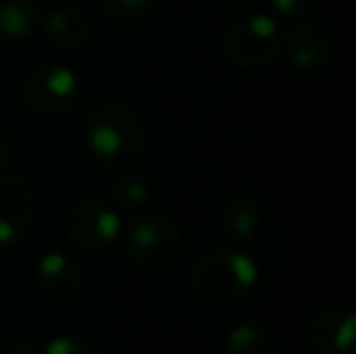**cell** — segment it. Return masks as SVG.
I'll use <instances>...</instances> for the list:
<instances>
[{
    "mask_svg": "<svg viewBox=\"0 0 356 354\" xmlns=\"http://www.w3.org/2000/svg\"><path fill=\"white\" fill-rule=\"evenodd\" d=\"M109 197H112V207L117 211H138L148 204L150 199V187L138 172H119L112 179V187H109Z\"/></svg>",
    "mask_w": 356,
    "mask_h": 354,
    "instance_id": "obj_15",
    "label": "cell"
},
{
    "mask_svg": "<svg viewBox=\"0 0 356 354\" xmlns=\"http://www.w3.org/2000/svg\"><path fill=\"white\" fill-rule=\"evenodd\" d=\"M85 146L97 163L124 168L143 153L145 131L138 114L127 104L107 102L90 114L85 124Z\"/></svg>",
    "mask_w": 356,
    "mask_h": 354,
    "instance_id": "obj_2",
    "label": "cell"
},
{
    "mask_svg": "<svg viewBox=\"0 0 356 354\" xmlns=\"http://www.w3.org/2000/svg\"><path fill=\"white\" fill-rule=\"evenodd\" d=\"M286 32L277 17L254 13L223 34V58L238 71H259L272 66L284 51Z\"/></svg>",
    "mask_w": 356,
    "mask_h": 354,
    "instance_id": "obj_3",
    "label": "cell"
},
{
    "mask_svg": "<svg viewBox=\"0 0 356 354\" xmlns=\"http://www.w3.org/2000/svg\"><path fill=\"white\" fill-rule=\"evenodd\" d=\"M44 39L54 49L61 51H75L80 49L90 37V19L83 10L78 8H56L47 13L42 19Z\"/></svg>",
    "mask_w": 356,
    "mask_h": 354,
    "instance_id": "obj_12",
    "label": "cell"
},
{
    "mask_svg": "<svg viewBox=\"0 0 356 354\" xmlns=\"http://www.w3.org/2000/svg\"><path fill=\"white\" fill-rule=\"evenodd\" d=\"M37 197L22 175H0V248H13L29 233Z\"/></svg>",
    "mask_w": 356,
    "mask_h": 354,
    "instance_id": "obj_7",
    "label": "cell"
},
{
    "mask_svg": "<svg viewBox=\"0 0 356 354\" xmlns=\"http://www.w3.org/2000/svg\"><path fill=\"white\" fill-rule=\"evenodd\" d=\"M37 284L51 296H68L83 284V269L73 255L63 250H47L34 267Z\"/></svg>",
    "mask_w": 356,
    "mask_h": 354,
    "instance_id": "obj_11",
    "label": "cell"
},
{
    "mask_svg": "<svg viewBox=\"0 0 356 354\" xmlns=\"http://www.w3.org/2000/svg\"><path fill=\"white\" fill-rule=\"evenodd\" d=\"M119 233H122L119 211L99 199H80L66 216L68 241L83 250H107L117 243Z\"/></svg>",
    "mask_w": 356,
    "mask_h": 354,
    "instance_id": "obj_6",
    "label": "cell"
},
{
    "mask_svg": "<svg viewBox=\"0 0 356 354\" xmlns=\"http://www.w3.org/2000/svg\"><path fill=\"white\" fill-rule=\"evenodd\" d=\"M8 354H42V345L34 337L19 335L8 345Z\"/></svg>",
    "mask_w": 356,
    "mask_h": 354,
    "instance_id": "obj_20",
    "label": "cell"
},
{
    "mask_svg": "<svg viewBox=\"0 0 356 354\" xmlns=\"http://www.w3.org/2000/svg\"><path fill=\"white\" fill-rule=\"evenodd\" d=\"M124 250L134 265L160 272L182 257L184 236L172 218L163 214H141L124 233Z\"/></svg>",
    "mask_w": 356,
    "mask_h": 354,
    "instance_id": "obj_4",
    "label": "cell"
},
{
    "mask_svg": "<svg viewBox=\"0 0 356 354\" xmlns=\"http://www.w3.org/2000/svg\"><path fill=\"white\" fill-rule=\"evenodd\" d=\"M284 51L286 58L291 61V66L298 68V71H320V68H327L334 56V47L330 34L308 22H300L298 27H293L286 34Z\"/></svg>",
    "mask_w": 356,
    "mask_h": 354,
    "instance_id": "obj_9",
    "label": "cell"
},
{
    "mask_svg": "<svg viewBox=\"0 0 356 354\" xmlns=\"http://www.w3.org/2000/svg\"><path fill=\"white\" fill-rule=\"evenodd\" d=\"M308 335L323 354H356V311L352 306L323 308L310 318Z\"/></svg>",
    "mask_w": 356,
    "mask_h": 354,
    "instance_id": "obj_8",
    "label": "cell"
},
{
    "mask_svg": "<svg viewBox=\"0 0 356 354\" xmlns=\"http://www.w3.org/2000/svg\"><path fill=\"white\" fill-rule=\"evenodd\" d=\"M218 3L228 5V8H250V5H254L257 0H218Z\"/></svg>",
    "mask_w": 356,
    "mask_h": 354,
    "instance_id": "obj_21",
    "label": "cell"
},
{
    "mask_svg": "<svg viewBox=\"0 0 356 354\" xmlns=\"http://www.w3.org/2000/svg\"><path fill=\"white\" fill-rule=\"evenodd\" d=\"M320 3L323 0H272V8L279 17L291 19V22H303L320 8Z\"/></svg>",
    "mask_w": 356,
    "mask_h": 354,
    "instance_id": "obj_18",
    "label": "cell"
},
{
    "mask_svg": "<svg viewBox=\"0 0 356 354\" xmlns=\"http://www.w3.org/2000/svg\"><path fill=\"white\" fill-rule=\"evenodd\" d=\"M223 354H277V340L264 325L245 321L225 332Z\"/></svg>",
    "mask_w": 356,
    "mask_h": 354,
    "instance_id": "obj_14",
    "label": "cell"
},
{
    "mask_svg": "<svg viewBox=\"0 0 356 354\" xmlns=\"http://www.w3.org/2000/svg\"><path fill=\"white\" fill-rule=\"evenodd\" d=\"M0 68H3V58H0Z\"/></svg>",
    "mask_w": 356,
    "mask_h": 354,
    "instance_id": "obj_23",
    "label": "cell"
},
{
    "mask_svg": "<svg viewBox=\"0 0 356 354\" xmlns=\"http://www.w3.org/2000/svg\"><path fill=\"white\" fill-rule=\"evenodd\" d=\"M42 354H97V352H95V347L85 337L73 335V332H61V335H54L42 347Z\"/></svg>",
    "mask_w": 356,
    "mask_h": 354,
    "instance_id": "obj_17",
    "label": "cell"
},
{
    "mask_svg": "<svg viewBox=\"0 0 356 354\" xmlns=\"http://www.w3.org/2000/svg\"><path fill=\"white\" fill-rule=\"evenodd\" d=\"M262 228V207L254 197H230L223 202L218 211V231L225 241L243 246L254 241V236Z\"/></svg>",
    "mask_w": 356,
    "mask_h": 354,
    "instance_id": "obj_10",
    "label": "cell"
},
{
    "mask_svg": "<svg viewBox=\"0 0 356 354\" xmlns=\"http://www.w3.org/2000/svg\"><path fill=\"white\" fill-rule=\"evenodd\" d=\"M42 22L37 0H0V39L24 42Z\"/></svg>",
    "mask_w": 356,
    "mask_h": 354,
    "instance_id": "obj_13",
    "label": "cell"
},
{
    "mask_svg": "<svg viewBox=\"0 0 356 354\" xmlns=\"http://www.w3.org/2000/svg\"><path fill=\"white\" fill-rule=\"evenodd\" d=\"M259 267L250 255L233 248H211L192 267L189 284L207 306L235 308L254 291Z\"/></svg>",
    "mask_w": 356,
    "mask_h": 354,
    "instance_id": "obj_1",
    "label": "cell"
},
{
    "mask_svg": "<svg viewBox=\"0 0 356 354\" xmlns=\"http://www.w3.org/2000/svg\"><path fill=\"white\" fill-rule=\"evenodd\" d=\"M352 308H354V311H356V291L352 293Z\"/></svg>",
    "mask_w": 356,
    "mask_h": 354,
    "instance_id": "obj_22",
    "label": "cell"
},
{
    "mask_svg": "<svg viewBox=\"0 0 356 354\" xmlns=\"http://www.w3.org/2000/svg\"><path fill=\"white\" fill-rule=\"evenodd\" d=\"M15 153H17L15 136L10 134V129H5L3 124H0V170L8 168L10 163L15 161Z\"/></svg>",
    "mask_w": 356,
    "mask_h": 354,
    "instance_id": "obj_19",
    "label": "cell"
},
{
    "mask_svg": "<svg viewBox=\"0 0 356 354\" xmlns=\"http://www.w3.org/2000/svg\"><path fill=\"white\" fill-rule=\"evenodd\" d=\"M155 0H97V8L114 22H141L150 15Z\"/></svg>",
    "mask_w": 356,
    "mask_h": 354,
    "instance_id": "obj_16",
    "label": "cell"
},
{
    "mask_svg": "<svg viewBox=\"0 0 356 354\" xmlns=\"http://www.w3.org/2000/svg\"><path fill=\"white\" fill-rule=\"evenodd\" d=\"M80 97V81L68 66L47 63L29 71L22 86V99L29 112L39 117H58L75 107Z\"/></svg>",
    "mask_w": 356,
    "mask_h": 354,
    "instance_id": "obj_5",
    "label": "cell"
}]
</instances>
